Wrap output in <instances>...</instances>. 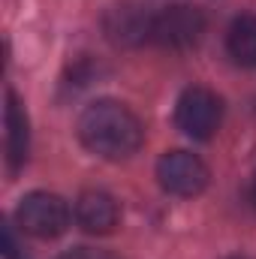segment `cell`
Wrapping results in <instances>:
<instances>
[{"label": "cell", "mask_w": 256, "mask_h": 259, "mask_svg": "<svg viewBox=\"0 0 256 259\" xmlns=\"http://www.w3.org/2000/svg\"><path fill=\"white\" fill-rule=\"evenodd\" d=\"M75 136L91 154L103 160H127L142 148L145 130L130 106L118 100H97L78 115Z\"/></svg>", "instance_id": "6da1fadb"}, {"label": "cell", "mask_w": 256, "mask_h": 259, "mask_svg": "<svg viewBox=\"0 0 256 259\" xmlns=\"http://www.w3.org/2000/svg\"><path fill=\"white\" fill-rule=\"evenodd\" d=\"M175 124L184 136L196 142H208L223 124V100L214 91L193 84L175 103Z\"/></svg>", "instance_id": "3957f363"}, {"label": "cell", "mask_w": 256, "mask_h": 259, "mask_svg": "<svg viewBox=\"0 0 256 259\" xmlns=\"http://www.w3.org/2000/svg\"><path fill=\"white\" fill-rule=\"evenodd\" d=\"M151 18L154 12H145L139 6H118L106 15V33L118 46L151 42Z\"/></svg>", "instance_id": "ba28073f"}, {"label": "cell", "mask_w": 256, "mask_h": 259, "mask_svg": "<svg viewBox=\"0 0 256 259\" xmlns=\"http://www.w3.org/2000/svg\"><path fill=\"white\" fill-rule=\"evenodd\" d=\"M15 226L24 235L39 238V241L58 238V235H64L66 226H69V205L58 193L33 190V193H27L18 202V208H15Z\"/></svg>", "instance_id": "7a4b0ae2"}, {"label": "cell", "mask_w": 256, "mask_h": 259, "mask_svg": "<svg viewBox=\"0 0 256 259\" xmlns=\"http://www.w3.org/2000/svg\"><path fill=\"white\" fill-rule=\"evenodd\" d=\"M229 259H244V256H229Z\"/></svg>", "instance_id": "7c38bea8"}, {"label": "cell", "mask_w": 256, "mask_h": 259, "mask_svg": "<svg viewBox=\"0 0 256 259\" xmlns=\"http://www.w3.org/2000/svg\"><path fill=\"white\" fill-rule=\"evenodd\" d=\"M75 223L88 235H109L121 223V208L106 190H84L75 199Z\"/></svg>", "instance_id": "8992f818"}, {"label": "cell", "mask_w": 256, "mask_h": 259, "mask_svg": "<svg viewBox=\"0 0 256 259\" xmlns=\"http://www.w3.org/2000/svg\"><path fill=\"white\" fill-rule=\"evenodd\" d=\"M202 33H205V15L199 6H187V3L163 6L151 18V42H157L160 49H172V52L193 49L202 39Z\"/></svg>", "instance_id": "277c9868"}, {"label": "cell", "mask_w": 256, "mask_h": 259, "mask_svg": "<svg viewBox=\"0 0 256 259\" xmlns=\"http://www.w3.org/2000/svg\"><path fill=\"white\" fill-rule=\"evenodd\" d=\"M157 181L169 196L193 199V196H199L208 187L211 172L190 151H166L157 160Z\"/></svg>", "instance_id": "5b68a950"}, {"label": "cell", "mask_w": 256, "mask_h": 259, "mask_svg": "<svg viewBox=\"0 0 256 259\" xmlns=\"http://www.w3.org/2000/svg\"><path fill=\"white\" fill-rule=\"evenodd\" d=\"M3 124H6V169L9 175H15L18 169H24L27 154H30V124H27V112L21 100L12 91H6Z\"/></svg>", "instance_id": "52a82bcc"}, {"label": "cell", "mask_w": 256, "mask_h": 259, "mask_svg": "<svg viewBox=\"0 0 256 259\" xmlns=\"http://www.w3.org/2000/svg\"><path fill=\"white\" fill-rule=\"evenodd\" d=\"M61 259H115L109 250H97V247H72Z\"/></svg>", "instance_id": "8fae6325"}, {"label": "cell", "mask_w": 256, "mask_h": 259, "mask_svg": "<svg viewBox=\"0 0 256 259\" xmlns=\"http://www.w3.org/2000/svg\"><path fill=\"white\" fill-rule=\"evenodd\" d=\"M226 52L238 66H256V15H238L226 30Z\"/></svg>", "instance_id": "9c48e42d"}, {"label": "cell", "mask_w": 256, "mask_h": 259, "mask_svg": "<svg viewBox=\"0 0 256 259\" xmlns=\"http://www.w3.org/2000/svg\"><path fill=\"white\" fill-rule=\"evenodd\" d=\"M3 259H27L18 250V241H15V232H12L9 223L3 226Z\"/></svg>", "instance_id": "30bf717a"}]
</instances>
